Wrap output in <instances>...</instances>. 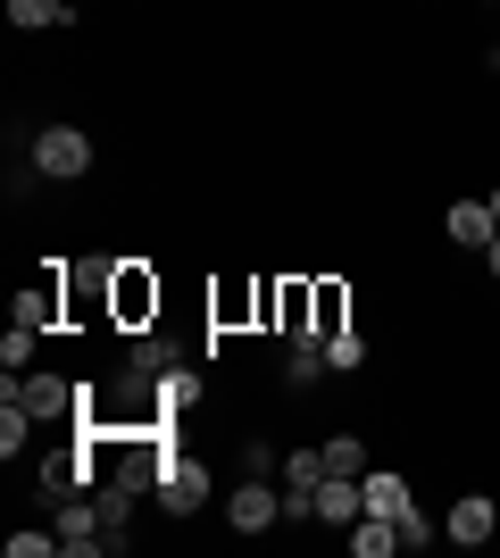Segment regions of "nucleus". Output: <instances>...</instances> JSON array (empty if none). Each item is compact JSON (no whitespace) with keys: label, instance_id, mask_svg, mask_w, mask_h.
<instances>
[{"label":"nucleus","instance_id":"obj_13","mask_svg":"<svg viewBox=\"0 0 500 558\" xmlns=\"http://www.w3.org/2000/svg\"><path fill=\"white\" fill-rule=\"evenodd\" d=\"M9 25H75V0H9Z\"/></svg>","mask_w":500,"mask_h":558},{"label":"nucleus","instance_id":"obj_20","mask_svg":"<svg viewBox=\"0 0 500 558\" xmlns=\"http://www.w3.org/2000/svg\"><path fill=\"white\" fill-rule=\"evenodd\" d=\"M34 342H42V333H25V326H9V333H0V367L17 375L25 359H34Z\"/></svg>","mask_w":500,"mask_h":558},{"label":"nucleus","instance_id":"obj_10","mask_svg":"<svg viewBox=\"0 0 500 558\" xmlns=\"http://www.w3.org/2000/svg\"><path fill=\"white\" fill-rule=\"evenodd\" d=\"M309 308H317V342H326V333H342V326H351V283L317 276V283H309Z\"/></svg>","mask_w":500,"mask_h":558},{"label":"nucleus","instance_id":"obj_6","mask_svg":"<svg viewBox=\"0 0 500 558\" xmlns=\"http://www.w3.org/2000/svg\"><path fill=\"white\" fill-rule=\"evenodd\" d=\"M159 509H167V517H192V509H209V466L175 450V459H167V475H159Z\"/></svg>","mask_w":500,"mask_h":558},{"label":"nucleus","instance_id":"obj_8","mask_svg":"<svg viewBox=\"0 0 500 558\" xmlns=\"http://www.w3.org/2000/svg\"><path fill=\"white\" fill-rule=\"evenodd\" d=\"M442 233H451L459 251H492L500 217H492V201H451V217H442Z\"/></svg>","mask_w":500,"mask_h":558},{"label":"nucleus","instance_id":"obj_19","mask_svg":"<svg viewBox=\"0 0 500 558\" xmlns=\"http://www.w3.org/2000/svg\"><path fill=\"white\" fill-rule=\"evenodd\" d=\"M392 525H401V550H426V542H442V534L426 525V509H417V500H408V509L392 517Z\"/></svg>","mask_w":500,"mask_h":558},{"label":"nucleus","instance_id":"obj_7","mask_svg":"<svg viewBox=\"0 0 500 558\" xmlns=\"http://www.w3.org/2000/svg\"><path fill=\"white\" fill-rule=\"evenodd\" d=\"M492 534H500V509L484 500V492H467V500H459V509L442 517V542H467V550H484Z\"/></svg>","mask_w":500,"mask_h":558},{"label":"nucleus","instance_id":"obj_17","mask_svg":"<svg viewBox=\"0 0 500 558\" xmlns=\"http://www.w3.org/2000/svg\"><path fill=\"white\" fill-rule=\"evenodd\" d=\"M326 475H367V450H358V434H333V442H326Z\"/></svg>","mask_w":500,"mask_h":558},{"label":"nucleus","instance_id":"obj_3","mask_svg":"<svg viewBox=\"0 0 500 558\" xmlns=\"http://www.w3.org/2000/svg\"><path fill=\"white\" fill-rule=\"evenodd\" d=\"M225 525H234V534H276V525H284V492L267 484V475H242V484L225 492Z\"/></svg>","mask_w":500,"mask_h":558},{"label":"nucleus","instance_id":"obj_21","mask_svg":"<svg viewBox=\"0 0 500 558\" xmlns=\"http://www.w3.org/2000/svg\"><path fill=\"white\" fill-rule=\"evenodd\" d=\"M59 550V525H50V534H9V558H50Z\"/></svg>","mask_w":500,"mask_h":558},{"label":"nucleus","instance_id":"obj_1","mask_svg":"<svg viewBox=\"0 0 500 558\" xmlns=\"http://www.w3.org/2000/svg\"><path fill=\"white\" fill-rule=\"evenodd\" d=\"M34 175H42V184L93 175V134H84V125H42V134H34Z\"/></svg>","mask_w":500,"mask_h":558},{"label":"nucleus","instance_id":"obj_14","mask_svg":"<svg viewBox=\"0 0 500 558\" xmlns=\"http://www.w3.org/2000/svg\"><path fill=\"white\" fill-rule=\"evenodd\" d=\"M192 400H200V384H192L184 367H167V375H159V409H150V417H184Z\"/></svg>","mask_w":500,"mask_h":558},{"label":"nucleus","instance_id":"obj_16","mask_svg":"<svg viewBox=\"0 0 500 558\" xmlns=\"http://www.w3.org/2000/svg\"><path fill=\"white\" fill-rule=\"evenodd\" d=\"M167 359H175V350H167L159 333H143V342L125 350V375H134V384H150V375H167Z\"/></svg>","mask_w":500,"mask_h":558},{"label":"nucleus","instance_id":"obj_18","mask_svg":"<svg viewBox=\"0 0 500 558\" xmlns=\"http://www.w3.org/2000/svg\"><path fill=\"white\" fill-rule=\"evenodd\" d=\"M25 442H34V417H25L17 400H9V409H0V459H17Z\"/></svg>","mask_w":500,"mask_h":558},{"label":"nucleus","instance_id":"obj_15","mask_svg":"<svg viewBox=\"0 0 500 558\" xmlns=\"http://www.w3.org/2000/svg\"><path fill=\"white\" fill-rule=\"evenodd\" d=\"M326 367L333 375H358V367H367V333H351V326L326 333Z\"/></svg>","mask_w":500,"mask_h":558},{"label":"nucleus","instance_id":"obj_2","mask_svg":"<svg viewBox=\"0 0 500 558\" xmlns=\"http://www.w3.org/2000/svg\"><path fill=\"white\" fill-rule=\"evenodd\" d=\"M109 317H118L125 333H143L150 317H159V276L134 267V258H118V276H109Z\"/></svg>","mask_w":500,"mask_h":558},{"label":"nucleus","instance_id":"obj_11","mask_svg":"<svg viewBox=\"0 0 500 558\" xmlns=\"http://www.w3.org/2000/svg\"><path fill=\"white\" fill-rule=\"evenodd\" d=\"M392 550H401V525L367 509V517H358V525H351V558H392Z\"/></svg>","mask_w":500,"mask_h":558},{"label":"nucleus","instance_id":"obj_9","mask_svg":"<svg viewBox=\"0 0 500 558\" xmlns=\"http://www.w3.org/2000/svg\"><path fill=\"white\" fill-rule=\"evenodd\" d=\"M358 517H367L358 475H326V484H317V525H358Z\"/></svg>","mask_w":500,"mask_h":558},{"label":"nucleus","instance_id":"obj_22","mask_svg":"<svg viewBox=\"0 0 500 558\" xmlns=\"http://www.w3.org/2000/svg\"><path fill=\"white\" fill-rule=\"evenodd\" d=\"M484 267H492V283H500V233H492V251H484Z\"/></svg>","mask_w":500,"mask_h":558},{"label":"nucleus","instance_id":"obj_24","mask_svg":"<svg viewBox=\"0 0 500 558\" xmlns=\"http://www.w3.org/2000/svg\"><path fill=\"white\" fill-rule=\"evenodd\" d=\"M492 75H500V50H492Z\"/></svg>","mask_w":500,"mask_h":558},{"label":"nucleus","instance_id":"obj_23","mask_svg":"<svg viewBox=\"0 0 500 558\" xmlns=\"http://www.w3.org/2000/svg\"><path fill=\"white\" fill-rule=\"evenodd\" d=\"M492 217H500V184H492Z\"/></svg>","mask_w":500,"mask_h":558},{"label":"nucleus","instance_id":"obj_4","mask_svg":"<svg viewBox=\"0 0 500 558\" xmlns=\"http://www.w3.org/2000/svg\"><path fill=\"white\" fill-rule=\"evenodd\" d=\"M9 400H17L34 425H50V417H75V400H84V392H75L68 375H25V384L9 375Z\"/></svg>","mask_w":500,"mask_h":558},{"label":"nucleus","instance_id":"obj_5","mask_svg":"<svg viewBox=\"0 0 500 558\" xmlns=\"http://www.w3.org/2000/svg\"><path fill=\"white\" fill-rule=\"evenodd\" d=\"M59 550L68 558H93V550H109V517H100V500H59Z\"/></svg>","mask_w":500,"mask_h":558},{"label":"nucleus","instance_id":"obj_12","mask_svg":"<svg viewBox=\"0 0 500 558\" xmlns=\"http://www.w3.org/2000/svg\"><path fill=\"white\" fill-rule=\"evenodd\" d=\"M358 492H367V509H376V517H401L408 500H417V492H408L401 475H383V466H367V475H358Z\"/></svg>","mask_w":500,"mask_h":558}]
</instances>
